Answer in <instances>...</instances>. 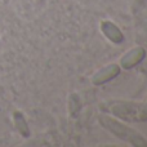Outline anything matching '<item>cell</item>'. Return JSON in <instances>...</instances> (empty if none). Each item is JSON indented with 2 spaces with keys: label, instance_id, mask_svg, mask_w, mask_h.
I'll return each instance as SVG.
<instances>
[{
  "label": "cell",
  "instance_id": "cell-1",
  "mask_svg": "<svg viewBox=\"0 0 147 147\" xmlns=\"http://www.w3.org/2000/svg\"><path fill=\"white\" fill-rule=\"evenodd\" d=\"M97 119H98V123L101 124V127H103L107 132L114 134L116 138L134 147H147V138L145 136L141 134L137 129L120 121L119 119H115V117L106 114L98 115Z\"/></svg>",
  "mask_w": 147,
  "mask_h": 147
},
{
  "label": "cell",
  "instance_id": "cell-2",
  "mask_svg": "<svg viewBox=\"0 0 147 147\" xmlns=\"http://www.w3.org/2000/svg\"><path fill=\"white\" fill-rule=\"evenodd\" d=\"M121 72V69H120L119 63H115V62H111L109 65H105L101 69H98L96 72L92 75L90 78V83L93 84L94 86H101L105 85L106 83L116 79L117 76Z\"/></svg>",
  "mask_w": 147,
  "mask_h": 147
},
{
  "label": "cell",
  "instance_id": "cell-3",
  "mask_svg": "<svg viewBox=\"0 0 147 147\" xmlns=\"http://www.w3.org/2000/svg\"><path fill=\"white\" fill-rule=\"evenodd\" d=\"M146 49L143 47H133L132 49L127 51L119 59V66L121 70H129L134 69L140 63H142L143 59L146 58Z\"/></svg>",
  "mask_w": 147,
  "mask_h": 147
},
{
  "label": "cell",
  "instance_id": "cell-4",
  "mask_svg": "<svg viewBox=\"0 0 147 147\" xmlns=\"http://www.w3.org/2000/svg\"><path fill=\"white\" fill-rule=\"evenodd\" d=\"M99 28L101 32L103 34V36L109 41H111L112 44H121L124 41L125 36L123 34V31L120 30V27L115 22L110 20H102L99 23Z\"/></svg>",
  "mask_w": 147,
  "mask_h": 147
},
{
  "label": "cell",
  "instance_id": "cell-5",
  "mask_svg": "<svg viewBox=\"0 0 147 147\" xmlns=\"http://www.w3.org/2000/svg\"><path fill=\"white\" fill-rule=\"evenodd\" d=\"M13 119H14V127H16V129L18 130V133L25 138L30 137L31 136L30 128H28V124H27V121H26V119H25L22 112L16 111L14 114H13Z\"/></svg>",
  "mask_w": 147,
  "mask_h": 147
},
{
  "label": "cell",
  "instance_id": "cell-6",
  "mask_svg": "<svg viewBox=\"0 0 147 147\" xmlns=\"http://www.w3.org/2000/svg\"><path fill=\"white\" fill-rule=\"evenodd\" d=\"M133 121L137 123H145L147 121V97L145 101L137 103H133Z\"/></svg>",
  "mask_w": 147,
  "mask_h": 147
}]
</instances>
